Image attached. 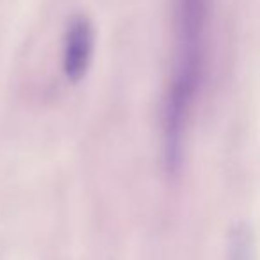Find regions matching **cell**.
<instances>
[{
	"label": "cell",
	"mask_w": 260,
	"mask_h": 260,
	"mask_svg": "<svg viewBox=\"0 0 260 260\" xmlns=\"http://www.w3.org/2000/svg\"><path fill=\"white\" fill-rule=\"evenodd\" d=\"M212 0H175V61L160 112L162 166L168 177L182 171L189 119L203 82Z\"/></svg>",
	"instance_id": "1"
},
{
	"label": "cell",
	"mask_w": 260,
	"mask_h": 260,
	"mask_svg": "<svg viewBox=\"0 0 260 260\" xmlns=\"http://www.w3.org/2000/svg\"><path fill=\"white\" fill-rule=\"evenodd\" d=\"M94 50V27L89 16L73 15L62 38V72L68 82L79 84L89 72Z\"/></svg>",
	"instance_id": "2"
},
{
	"label": "cell",
	"mask_w": 260,
	"mask_h": 260,
	"mask_svg": "<svg viewBox=\"0 0 260 260\" xmlns=\"http://www.w3.org/2000/svg\"><path fill=\"white\" fill-rule=\"evenodd\" d=\"M226 260H256L255 239L248 224H235L230 230Z\"/></svg>",
	"instance_id": "3"
}]
</instances>
